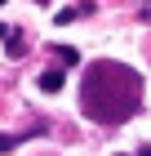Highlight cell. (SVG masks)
Returning a JSON list of instances; mask_svg holds the SVG:
<instances>
[{
  "mask_svg": "<svg viewBox=\"0 0 151 156\" xmlns=\"http://www.w3.org/2000/svg\"><path fill=\"white\" fill-rule=\"evenodd\" d=\"M80 107L98 125H120L142 107V76L116 58H93L80 80Z\"/></svg>",
  "mask_w": 151,
  "mask_h": 156,
  "instance_id": "1",
  "label": "cell"
},
{
  "mask_svg": "<svg viewBox=\"0 0 151 156\" xmlns=\"http://www.w3.org/2000/svg\"><path fill=\"white\" fill-rule=\"evenodd\" d=\"M62 80H67V72H62V67H45V72H40V89H45V94H58Z\"/></svg>",
  "mask_w": 151,
  "mask_h": 156,
  "instance_id": "2",
  "label": "cell"
},
{
  "mask_svg": "<svg viewBox=\"0 0 151 156\" xmlns=\"http://www.w3.org/2000/svg\"><path fill=\"white\" fill-rule=\"evenodd\" d=\"M40 129H45V125H36V129H27V134H13V138H9V134H0V152H13L18 143H27V138H36Z\"/></svg>",
  "mask_w": 151,
  "mask_h": 156,
  "instance_id": "3",
  "label": "cell"
},
{
  "mask_svg": "<svg viewBox=\"0 0 151 156\" xmlns=\"http://www.w3.org/2000/svg\"><path fill=\"white\" fill-rule=\"evenodd\" d=\"M80 13H93V5H89V0H80V5H71V9H62V13H58V23L67 27V23H76Z\"/></svg>",
  "mask_w": 151,
  "mask_h": 156,
  "instance_id": "4",
  "label": "cell"
},
{
  "mask_svg": "<svg viewBox=\"0 0 151 156\" xmlns=\"http://www.w3.org/2000/svg\"><path fill=\"white\" fill-rule=\"evenodd\" d=\"M5 40H9V45H5V54H9V58H22V54H27V45H22V36H18V31H9Z\"/></svg>",
  "mask_w": 151,
  "mask_h": 156,
  "instance_id": "5",
  "label": "cell"
},
{
  "mask_svg": "<svg viewBox=\"0 0 151 156\" xmlns=\"http://www.w3.org/2000/svg\"><path fill=\"white\" fill-rule=\"evenodd\" d=\"M53 54H58V62H62V67H76V62H80V54H76L71 45H53Z\"/></svg>",
  "mask_w": 151,
  "mask_h": 156,
  "instance_id": "6",
  "label": "cell"
},
{
  "mask_svg": "<svg viewBox=\"0 0 151 156\" xmlns=\"http://www.w3.org/2000/svg\"><path fill=\"white\" fill-rule=\"evenodd\" d=\"M5 36H9V27H5V23H0V40H5Z\"/></svg>",
  "mask_w": 151,
  "mask_h": 156,
  "instance_id": "7",
  "label": "cell"
},
{
  "mask_svg": "<svg viewBox=\"0 0 151 156\" xmlns=\"http://www.w3.org/2000/svg\"><path fill=\"white\" fill-rule=\"evenodd\" d=\"M138 156H151V147H138Z\"/></svg>",
  "mask_w": 151,
  "mask_h": 156,
  "instance_id": "8",
  "label": "cell"
},
{
  "mask_svg": "<svg viewBox=\"0 0 151 156\" xmlns=\"http://www.w3.org/2000/svg\"><path fill=\"white\" fill-rule=\"evenodd\" d=\"M0 5H5V0H0Z\"/></svg>",
  "mask_w": 151,
  "mask_h": 156,
  "instance_id": "9",
  "label": "cell"
}]
</instances>
